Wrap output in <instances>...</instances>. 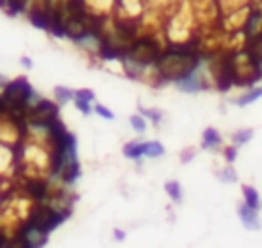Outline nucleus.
<instances>
[{
	"label": "nucleus",
	"instance_id": "nucleus-1",
	"mask_svg": "<svg viewBox=\"0 0 262 248\" xmlns=\"http://www.w3.org/2000/svg\"><path fill=\"white\" fill-rule=\"evenodd\" d=\"M205 55L201 51L199 35L184 43H166L160 59L154 66V84H176L178 80L192 74L201 64Z\"/></svg>",
	"mask_w": 262,
	"mask_h": 248
},
{
	"label": "nucleus",
	"instance_id": "nucleus-2",
	"mask_svg": "<svg viewBox=\"0 0 262 248\" xmlns=\"http://www.w3.org/2000/svg\"><path fill=\"white\" fill-rule=\"evenodd\" d=\"M164 47H166V45H164L154 33H145V35L141 33V35L131 43V47H129L125 59H131V61H135V64H139V66H143V68H147V70H154V66H156V61L160 59Z\"/></svg>",
	"mask_w": 262,
	"mask_h": 248
},
{
	"label": "nucleus",
	"instance_id": "nucleus-3",
	"mask_svg": "<svg viewBox=\"0 0 262 248\" xmlns=\"http://www.w3.org/2000/svg\"><path fill=\"white\" fill-rule=\"evenodd\" d=\"M68 215H70L68 209H59L51 201H43V203H33L31 205V209L27 213V219L31 223H35L37 228H41L45 232H51L59 223H63L68 219Z\"/></svg>",
	"mask_w": 262,
	"mask_h": 248
},
{
	"label": "nucleus",
	"instance_id": "nucleus-4",
	"mask_svg": "<svg viewBox=\"0 0 262 248\" xmlns=\"http://www.w3.org/2000/svg\"><path fill=\"white\" fill-rule=\"evenodd\" d=\"M14 234H18L20 238H25V240H27V244H29L31 248H43V246L47 244V238H49V232H45V230L37 228V225H35V223H31L29 219L20 221V225L16 228V232H14Z\"/></svg>",
	"mask_w": 262,
	"mask_h": 248
},
{
	"label": "nucleus",
	"instance_id": "nucleus-5",
	"mask_svg": "<svg viewBox=\"0 0 262 248\" xmlns=\"http://www.w3.org/2000/svg\"><path fill=\"white\" fill-rule=\"evenodd\" d=\"M235 211H237V219L244 225V230H248V232L262 230V217H260V211L258 209H254V207H250V205H246L242 201V203H237Z\"/></svg>",
	"mask_w": 262,
	"mask_h": 248
},
{
	"label": "nucleus",
	"instance_id": "nucleus-6",
	"mask_svg": "<svg viewBox=\"0 0 262 248\" xmlns=\"http://www.w3.org/2000/svg\"><path fill=\"white\" fill-rule=\"evenodd\" d=\"M25 191L29 197L35 199V203H43V201H49V182L45 178H39V176H29L25 180Z\"/></svg>",
	"mask_w": 262,
	"mask_h": 248
},
{
	"label": "nucleus",
	"instance_id": "nucleus-7",
	"mask_svg": "<svg viewBox=\"0 0 262 248\" xmlns=\"http://www.w3.org/2000/svg\"><path fill=\"white\" fill-rule=\"evenodd\" d=\"M29 20H31L33 27H37V29H41V31H49L51 12H49V8H47L43 2L33 4L31 10H29Z\"/></svg>",
	"mask_w": 262,
	"mask_h": 248
},
{
	"label": "nucleus",
	"instance_id": "nucleus-8",
	"mask_svg": "<svg viewBox=\"0 0 262 248\" xmlns=\"http://www.w3.org/2000/svg\"><path fill=\"white\" fill-rule=\"evenodd\" d=\"M262 98V84H256V86H250V88H246L242 94H237L231 102L237 107V109H246V107H250V105H254V102H258Z\"/></svg>",
	"mask_w": 262,
	"mask_h": 248
},
{
	"label": "nucleus",
	"instance_id": "nucleus-9",
	"mask_svg": "<svg viewBox=\"0 0 262 248\" xmlns=\"http://www.w3.org/2000/svg\"><path fill=\"white\" fill-rule=\"evenodd\" d=\"M201 148L203 150H219L223 148V135L215 127H207L201 135Z\"/></svg>",
	"mask_w": 262,
	"mask_h": 248
},
{
	"label": "nucleus",
	"instance_id": "nucleus-10",
	"mask_svg": "<svg viewBox=\"0 0 262 248\" xmlns=\"http://www.w3.org/2000/svg\"><path fill=\"white\" fill-rule=\"evenodd\" d=\"M242 201L254 209H262V197L254 184H242Z\"/></svg>",
	"mask_w": 262,
	"mask_h": 248
},
{
	"label": "nucleus",
	"instance_id": "nucleus-11",
	"mask_svg": "<svg viewBox=\"0 0 262 248\" xmlns=\"http://www.w3.org/2000/svg\"><path fill=\"white\" fill-rule=\"evenodd\" d=\"M123 156L129 160H141L145 156V141H129L123 146Z\"/></svg>",
	"mask_w": 262,
	"mask_h": 248
},
{
	"label": "nucleus",
	"instance_id": "nucleus-12",
	"mask_svg": "<svg viewBox=\"0 0 262 248\" xmlns=\"http://www.w3.org/2000/svg\"><path fill=\"white\" fill-rule=\"evenodd\" d=\"M31 6H33V0H6L4 10H6L10 16H16V14L29 12Z\"/></svg>",
	"mask_w": 262,
	"mask_h": 248
},
{
	"label": "nucleus",
	"instance_id": "nucleus-13",
	"mask_svg": "<svg viewBox=\"0 0 262 248\" xmlns=\"http://www.w3.org/2000/svg\"><path fill=\"white\" fill-rule=\"evenodd\" d=\"M252 137H254V129H252V127L235 129V131L229 135V139H231V143H233L235 148H242V146L250 143V141H252Z\"/></svg>",
	"mask_w": 262,
	"mask_h": 248
},
{
	"label": "nucleus",
	"instance_id": "nucleus-14",
	"mask_svg": "<svg viewBox=\"0 0 262 248\" xmlns=\"http://www.w3.org/2000/svg\"><path fill=\"white\" fill-rule=\"evenodd\" d=\"M78 176H80V164H78V160L66 164L63 170H61V174H59V178H61L63 184H74L78 180Z\"/></svg>",
	"mask_w": 262,
	"mask_h": 248
},
{
	"label": "nucleus",
	"instance_id": "nucleus-15",
	"mask_svg": "<svg viewBox=\"0 0 262 248\" xmlns=\"http://www.w3.org/2000/svg\"><path fill=\"white\" fill-rule=\"evenodd\" d=\"M215 176H217V180H221L223 184H233V182H237V170L233 168V164H225L223 168L215 170Z\"/></svg>",
	"mask_w": 262,
	"mask_h": 248
},
{
	"label": "nucleus",
	"instance_id": "nucleus-16",
	"mask_svg": "<svg viewBox=\"0 0 262 248\" xmlns=\"http://www.w3.org/2000/svg\"><path fill=\"white\" fill-rule=\"evenodd\" d=\"M53 98H55V102L57 105H66V102H74V98H76V90H72V88H68V86H55L53 88Z\"/></svg>",
	"mask_w": 262,
	"mask_h": 248
},
{
	"label": "nucleus",
	"instance_id": "nucleus-17",
	"mask_svg": "<svg viewBox=\"0 0 262 248\" xmlns=\"http://www.w3.org/2000/svg\"><path fill=\"white\" fill-rule=\"evenodd\" d=\"M164 191H166V195L170 197V201H174V203H180V201H182V197H184L182 187H180V182H178V180H168V182L164 184Z\"/></svg>",
	"mask_w": 262,
	"mask_h": 248
},
{
	"label": "nucleus",
	"instance_id": "nucleus-18",
	"mask_svg": "<svg viewBox=\"0 0 262 248\" xmlns=\"http://www.w3.org/2000/svg\"><path fill=\"white\" fill-rule=\"evenodd\" d=\"M166 154V148L158 141V139H151V141H145V158H151V160H158Z\"/></svg>",
	"mask_w": 262,
	"mask_h": 248
},
{
	"label": "nucleus",
	"instance_id": "nucleus-19",
	"mask_svg": "<svg viewBox=\"0 0 262 248\" xmlns=\"http://www.w3.org/2000/svg\"><path fill=\"white\" fill-rule=\"evenodd\" d=\"M139 113L145 117V119H149L156 127H160L162 125V119H164V113L160 111V109H147V107H141L139 105Z\"/></svg>",
	"mask_w": 262,
	"mask_h": 248
},
{
	"label": "nucleus",
	"instance_id": "nucleus-20",
	"mask_svg": "<svg viewBox=\"0 0 262 248\" xmlns=\"http://www.w3.org/2000/svg\"><path fill=\"white\" fill-rule=\"evenodd\" d=\"M129 123H131V127H133V131H135V133H143V131L147 129V119H145L141 113H135V115H131Z\"/></svg>",
	"mask_w": 262,
	"mask_h": 248
},
{
	"label": "nucleus",
	"instance_id": "nucleus-21",
	"mask_svg": "<svg viewBox=\"0 0 262 248\" xmlns=\"http://www.w3.org/2000/svg\"><path fill=\"white\" fill-rule=\"evenodd\" d=\"M237 154H239V148H235L233 143H229V146H223V148H221V156H223L225 164H233V162L237 160Z\"/></svg>",
	"mask_w": 262,
	"mask_h": 248
},
{
	"label": "nucleus",
	"instance_id": "nucleus-22",
	"mask_svg": "<svg viewBox=\"0 0 262 248\" xmlns=\"http://www.w3.org/2000/svg\"><path fill=\"white\" fill-rule=\"evenodd\" d=\"M74 107L84 115V117H88L92 111H94V107L90 105V102H86V100H80V98H74Z\"/></svg>",
	"mask_w": 262,
	"mask_h": 248
},
{
	"label": "nucleus",
	"instance_id": "nucleus-23",
	"mask_svg": "<svg viewBox=\"0 0 262 248\" xmlns=\"http://www.w3.org/2000/svg\"><path fill=\"white\" fill-rule=\"evenodd\" d=\"M94 113H96V115H100V117H102V119H106V121H113V119H115V113H113L111 109H106L104 105H100V102H96V105H94Z\"/></svg>",
	"mask_w": 262,
	"mask_h": 248
},
{
	"label": "nucleus",
	"instance_id": "nucleus-24",
	"mask_svg": "<svg viewBox=\"0 0 262 248\" xmlns=\"http://www.w3.org/2000/svg\"><path fill=\"white\" fill-rule=\"evenodd\" d=\"M6 248H31V246L27 244L25 238H20L18 234H14L12 238H8V246H6Z\"/></svg>",
	"mask_w": 262,
	"mask_h": 248
},
{
	"label": "nucleus",
	"instance_id": "nucleus-25",
	"mask_svg": "<svg viewBox=\"0 0 262 248\" xmlns=\"http://www.w3.org/2000/svg\"><path fill=\"white\" fill-rule=\"evenodd\" d=\"M76 98L86 100V102H94V92L88 88H82V90H76Z\"/></svg>",
	"mask_w": 262,
	"mask_h": 248
},
{
	"label": "nucleus",
	"instance_id": "nucleus-26",
	"mask_svg": "<svg viewBox=\"0 0 262 248\" xmlns=\"http://www.w3.org/2000/svg\"><path fill=\"white\" fill-rule=\"evenodd\" d=\"M194 154H196V150H194V148H188V150H184V152L180 154V162H182V164L190 162V160L194 158Z\"/></svg>",
	"mask_w": 262,
	"mask_h": 248
},
{
	"label": "nucleus",
	"instance_id": "nucleus-27",
	"mask_svg": "<svg viewBox=\"0 0 262 248\" xmlns=\"http://www.w3.org/2000/svg\"><path fill=\"white\" fill-rule=\"evenodd\" d=\"M113 238H115L117 242H123V240H125V232L119 230V228H115V230H113Z\"/></svg>",
	"mask_w": 262,
	"mask_h": 248
},
{
	"label": "nucleus",
	"instance_id": "nucleus-28",
	"mask_svg": "<svg viewBox=\"0 0 262 248\" xmlns=\"http://www.w3.org/2000/svg\"><path fill=\"white\" fill-rule=\"evenodd\" d=\"M20 66H23V68H27V70H31V68H33V59H31V57H27V55H23V57H20Z\"/></svg>",
	"mask_w": 262,
	"mask_h": 248
},
{
	"label": "nucleus",
	"instance_id": "nucleus-29",
	"mask_svg": "<svg viewBox=\"0 0 262 248\" xmlns=\"http://www.w3.org/2000/svg\"><path fill=\"white\" fill-rule=\"evenodd\" d=\"M6 246H8V236L0 230V248H6Z\"/></svg>",
	"mask_w": 262,
	"mask_h": 248
},
{
	"label": "nucleus",
	"instance_id": "nucleus-30",
	"mask_svg": "<svg viewBox=\"0 0 262 248\" xmlns=\"http://www.w3.org/2000/svg\"><path fill=\"white\" fill-rule=\"evenodd\" d=\"M8 82H10V80H6V78H4V76H0V90H4V88H6V84H8Z\"/></svg>",
	"mask_w": 262,
	"mask_h": 248
},
{
	"label": "nucleus",
	"instance_id": "nucleus-31",
	"mask_svg": "<svg viewBox=\"0 0 262 248\" xmlns=\"http://www.w3.org/2000/svg\"><path fill=\"white\" fill-rule=\"evenodd\" d=\"M254 59H256V64H258V68H260V72H262V53H260V55H256Z\"/></svg>",
	"mask_w": 262,
	"mask_h": 248
}]
</instances>
